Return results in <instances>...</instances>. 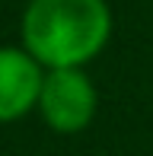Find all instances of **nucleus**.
Returning <instances> with one entry per match:
<instances>
[{"instance_id":"f257e3e1","label":"nucleus","mask_w":153,"mask_h":156,"mask_svg":"<svg viewBox=\"0 0 153 156\" xmlns=\"http://www.w3.org/2000/svg\"><path fill=\"white\" fill-rule=\"evenodd\" d=\"M115 29L109 0H29L19 16V45L45 70L86 67Z\"/></svg>"},{"instance_id":"f03ea898","label":"nucleus","mask_w":153,"mask_h":156,"mask_svg":"<svg viewBox=\"0 0 153 156\" xmlns=\"http://www.w3.org/2000/svg\"><path fill=\"white\" fill-rule=\"evenodd\" d=\"M38 115L58 134H80L93 124L99 112V89L86 67L45 70V83L38 93Z\"/></svg>"},{"instance_id":"7ed1b4c3","label":"nucleus","mask_w":153,"mask_h":156,"mask_svg":"<svg viewBox=\"0 0 153 156\" xmlns=\"http://www.w3.org/2000/svg\"><path fill=\"white\" fill-rule=\"evenodd\" d=\"M45 67L23 45H0V124H13L38 108Z\"/></svg>"}]
</instances>
